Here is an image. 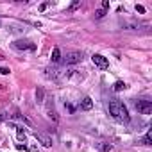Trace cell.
<instances>
[{
  "instance_id": "1",
  "label": "cell",
  "mask_w": 152,
  "mask_h": 152,
  "mask_svg": "<svg viewBox=\"0 0 152 152\" xmlns=\"http://www.w3.org/2000/svg\"><path fill=\"white\" fill-rule=\"evenodd\" d=\"M109 113L113 115L115 120L122 122V124H127L131 120V115L127 111V107L120 102V100H109Z\"/></svg>"
},
{
  "instance_id": "2",
  "label": "cell",
  "mask_w": 152,
  "mask_h": 152,
  "mask_svg": "<svg viewBox=\"0 0 152 152\" xmlns=\"http://www.w3.org/2000/svg\"><path fill=\"white\" fill-rule=\"evenodd\" d=\"M81 61H83V52H79V50L68 52V54L64 56V63H66V64H77V63H81Z\"/></svg>"
},
{
  "instance_id": "3",
  "label": "cell",
  "mask_w": 152,
  "mask_h": 152,
  "mask_svg": "<svg viewBox=\"0 0 152 152\" xmlns=\"http://www.w3.org/2000/svg\"><path fill=\"white\" fill-rule=\"evenodd\" d=\"M134 106H136V109H138L141 115H150V113H152V102H150V100H147V99L138 100Z\"/></svg>"
},
{
  "instance_id": "4",
  "label": "cell",
  "mask_w": 152,
  "mask_h": 152,
  "mask_svg": "<svg viewBox=\"0 0 152 152\" xmlns=\"http://www.w3.org/2000/svg\"><path fill=\"white\" fill-rule=\"evenodd\" d=\"M91 61H93V64L99 66L100 70H107V68H109V61H107L104 56H100V54H93Z\"/></svg>"
},
{
  "instance_id": "5",
  "label": "cell",
  "mask_w": 152,
  "mask_h": 152,
  "mask_svg": "<svg viewBox=\"0 0 152 152\" xmlns=\"http://www.w3.org/2000/svg\"><path fill=\"white\" fill-rule=\"evenodd\" d=\"M47 116L52 118L54 122H59L57 111H56V107H54V100H48V102H47Z\"/></svg>"
},
{
  "instance_id": "6",
  "label": "cell",
  "mask_w": 152,
  "mask_h": 152,
  "mask_svg": "<svg viewBox=\"0 0 152 152\" xmlns=\"http://www.w3.org/2000/svg\"><path fill=\"white\" fill-rule=\"evenodd\" d=\"M34 138H36L43 147H52V138H50V136H47V134H43V132H34Z\"/></svg>"
},
{
  "instance_id": "7",
  "label": "cell",
  "mask_w": 152,
  "mask_h": 152,
  "mask_svg": "<svg viewBox=\"0 0 152 152\" xmlns=\"http://www.w3.org/2000/svg\"><path fill=\"white\" fill-rule=\"evenodd\" d=\"M15 48H18V50H34L36 47H34V43H31V41H15Z\"/></svg>"
},
{
  "instance_id": "8",
  "label": "cell",
  "mask_w": 152,
  "mask_h": 152,
  "mask_svg": "<svg viewBox=\"0 0 152 152\" xmlns=\"http://www.w3.org/2000/svg\"><path fill=\"white\" fill-rule=\"evenodd\" d=\"M13 129H16V136H18V140L20 141H25V138H27V134H25V131H23V127H18V125H15V124H9Z\"/></svg>"
},
{
  "instance_id": "9",
  "label": "cell",
  "mask_w": 152,
  "mask_h": 152,
  "mask_svg": "<svg viewBox=\"0 0 152 152\" xmlns=\"http://www.w3.org/2000/svg\"><path fill=\"white\" fill-rule=\"evenodd\" d=\"M97 148L102 150V152H111V150H113V145L107 143V141H99V143H97Z\"/></svg>"
},
{
  "instance_id": "10",
  "label": "cell",
  "mask_w": 152,
  "mask_h": 152,
  "mask_svg": "<svg viewBox=\"0 0 152 152\" xmlns=\"http://www.w3.org/2000/svg\"><path fill=\"white\" fill-rule=\"evenodd\" d=\"M81 107H83L84 111H90V109L93 107V100H91L90 97H84V99H83V102H81Z\"/></svg>"
},
{
  "instance_id": "11",
  "label": "cell",
  "mask_w": 152,
  "mask_h": 152,
  "mask_svg": "<svg viewBox=\"0 0 152 152\" xmlns=\"http://www.w3.org/2000/svg\"><path fill=\"white\" fill-rule=\"evenodd\" d=\"M61 61V52H59V48L56 47L54 50H52V63H59Z\"/></svg>"
},
{
  "instance_id": "12",
  "label": "cell",
  "mask_w": 152,
  "mask_h": 152,
  "mask_svg": "<svg viewBox=\"0 0 152 152\" xmlns=\"http://www.w3.org/2000/svg\"><path fill=\"white\" fill-rule=\"evenodd\" d=\"M141 143H143V145H150V143H152V131H148V132L145 134V138L141 140Z\"/></svg>"
},
{
  "instance_id": "13",
  "label": "cell",
  "mask_w": 152,
  "mask_h": 152,
  "mask_svg": "<svg viewBox=\"0 0 152 152\" xmlns=\"http://www.w3.org/2000/svg\"><path fill=\"white\" fill-rule=\"evenodd\" d=\"M125 29H138L140 27V23L138 22H125V23H122Z\"/></svg>"
},
{
  "instance_id": "14",
  "label": "cell",
  "mask_w": 152,
  "mask_h": 152,
  "mask_svg": "<svg viewBox=\"0 0 152 152\" xmlns=\"http://www.w3.org/2000/svg\"><path fill=\"white\" fill-rule=\"evenodd\" d=\"M125 88H127L125 83H122V81H116V83H115V91H122V90H125Z\"/></svg>"
},
{
  "instance_id": "15",
  "label": "cell",
  "mask_w": 152,
  "mask_h": 152,
  "mask_svg": "<svg viewBox=\"0 0 152 152\" xmlns=\"http://www.w3.org/2000/svg\"><path fill=\"white\" fill-rule=\"evenodd\" d=\"M43 97H45V91H43L41 88H38V90H36V100H38L39 104L43 102Z\"/></svg>"
},
{
  "instance_id": "16",
  "label": "cell",
  "mask_w": 152,
  "mask_h": 152,
  "mask_svg": "<svg viewBox=\"0 0 152 152\" xmlns=\"http://www.w3.org/2000/svg\"><path fill=\"white\" fill-rule=\"evenodd\" d=\"M104 15H106V11H104V9H99V11L95 13V18H102Z\"/></svg>"
},
{
  "instance_id": "17",
  "label": "cell",
  "mask_w": 152,
  "mask_h": 152,
  "mask_svg": "<svg viewBox=\"0 0 152 152\" xmlns=\"http://www.w3.org/2000/svg\"><path fill=\"white\" fill-rule=\"evenodd\" d=\"M9 72H11L9 68H4V66H2V68H0V73H2V75H7Z\"/></svg>"
},
{
  "instance_id": "18",
  "label": "cell",
  "mask_w": 152,
  "mask_h": 152,
  "mask_svg": "<svg viewBox=\"0 0 152 152\" xmlns=\"http://www.w3.org/2000/svg\"><path fill=\"white\" fill-rule=\"evenodd\" d=\"M136 11H138V13H141V15H143V13H145V7H143V6H136Z\"/></svg>"
},
{
  "instance_id": "19",
  "label": "cell",
  "mask_w": 152,
  "mask_h": 152,
  "mask_svg": "<svg viewBox=\"0 0 152 152\" xmlns=\"http://www.w3.org/2000/svg\"><path fill=\"white\" fill-rule=\"evenodd\" d=\"M107 7H109V2H107V0H104V2H102V9H104V11H106V9H107Z\"/></svg>"
},
{
  "instance_id": "20",
  "label": "cell",
  "mask_w": 152,
  "mask_h": 152,
  "mask_svg": "<svg viewBox=\"0 0 152 152\" xmlns=\"http://www.w3.org/2000/svg\"><path fill=\"white\" fill-rule=\"evenodd\" d=\"M79 6H81V2H73V4H72V11H73V9H77Z\"/></svg>"
},
{
  "instance_id": "21",
  "label": "cell",
  "mask_w": 152,
  "mask_h": 152,
  "mask_svg": "<svg viewBox=\"0 0 152 152\" xmlns=\"http://www.w3.org/2000/svg\"><path fill=\"white\" fill-rule=\"evenodd\" d=\"M47 7H48V4H41V6H39V11H45Z\"/></svg>"
},
{
  "instance_id": "22",
  "label": "cell",
  "mask_w": 152,
  "mask_h": 152,
  "mask_svg": "<svg viewBox=\"0 0 152 152\" xmlns=\"http://www.w3.org/2000/svg\"><path fill=\"white\" fill-rule=\"evenodd\" d=\"M29 150H31V152H38V147H36V145H32V147H29Z\"/></svg>"
}]
</instances>
